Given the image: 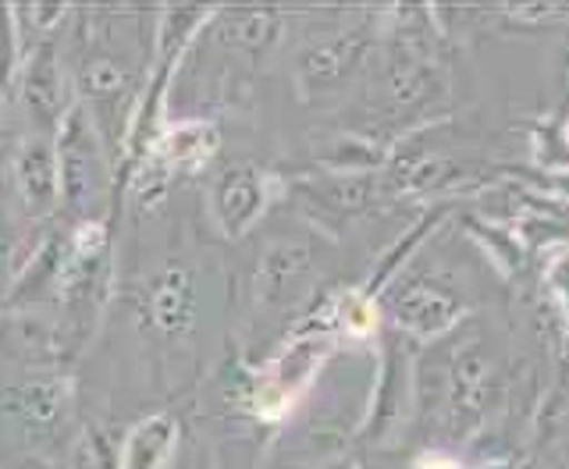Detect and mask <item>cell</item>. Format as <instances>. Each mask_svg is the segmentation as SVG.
Here are the masks:
<instances>
[{"label":"cell","instance_id":"9c48e42d","mask_svg":"<svg viewBox=\"0 0 569 469\" xmlns=\"http://www.w3.org/2000/svg\"><path fill=\"white\" fill-rule=\"evenodd\" d=\"M210 22H218V40L231 50L242 53H263L274 43L281 14L274 8H231V11H213Z\"/></svg>","mask_w":569,"mask_h":469},{"label":"cell","instance_id":"52a82bcc","mask_svg":"<svg viewBox=\"0 0 569 469\" xmlns=\"http://www.w3.org/2000/svg\"><path fill=\"white\" fill-rule=\"evenodd\" d=\"M22 89H26V107L32 111V118L58 129L61 118L68 114V103H64V79H61V64H58L53 43H40L29 53Z\"/></svg>","mask_w":569,"mask_h":469},{"label":"cell","instance_id":"5bb4252c","mask_svg":"<svg viewBox=\"0 0 569 469\" xmlns=\"http://www.w3.org/2000/svg\"><path fill=\"white\" fill-rule=\"evenodd\" d=\"M342 323L352 335H367L373 328V306L360 296H352L342 302Z\"/></svg>","mask_w":569,"mask_h":469},{"label":"cell","instance_id":"8fae6325","mask_svg":"<svg viewBox=\"0 0 569 469\" xmlns=\"http://www.w3.org/2000/svg\"><path fill=\"white\" fill-rule=\"evenodd\" d=\"M8 409L22 423L32 427H50L53 420H61V412L68 406V381H32L18 385L4 395Z\"/></svg>","mask_w":569,"mask_h":469},{"label":"cell","instance_id":"5b68a950","mask_svg":"<svg viewBox=\"0 0 569 469\" xmlns=\"http://www.w3.org/2000/svg\"><path fill=\"white\" fill-rule=\"evenodd\" d=\"M142 310L157 335L182 338L196 323V270L186 263H164L147 278Z\"/></svg>","mask_w":569,"mask_h":469},{"label":"cell","instance_id":"30bf717a","mask_svg":"<svg viewBox=\"0 0 569 469\" xmlns=\"http://www.w3.org/2000/svg\"><path fill=\"white\" fill-rule=\"evenodd\" d=\"M79 86L86 100L93 103V111H111V107H121L124 100L132 97L136 89V79L129 64L114 53H89L79 64Z\"/></svg>","mask_w":569,"mask_h":469},{"label":"cell","instance_id":"7c38bea8","mask_svg":"<svg viewBox=\"0 0 569 469\" xmlns=\"http://www.w3.org/2000/svg\"><path fill=\"white\" fill-rule=\"evenodd\" d=\"M302 249L274 242L271 249L263 252L260 270H257V299L260 302H281L284 299V285L292 281V275L302 270Z\"/></svg>","mask_w":569,"mask_h":469},{"label":"cell","instance_id":"ba28073f","mask_svg":"<svg viewBox=\"0 0 569 469\" xmlns=\"http://www.w3.org/2000/svg\"><path fill=\"white\" fill-rule=\"evenodd\" d=\"M178 441V420L157 412V417L139 420L121 445L118 469H164Z\"/></svg>","mask_w":569,"mask_h":469},{"label":"cell","instance_id":"4fadbf2b","mask_svg":"<svg viewBox=\"0 0 569 469\" xmlns=\"http://www.w3.org/2000/svg\"><path fill=\"white\" fill-rule=\"evenodd\" d=\"M18 68V32H14V14L0 8V89H8Z\"/></svg>","mask_w":569,"mask_h":469},{"label":"cell","instance_id":"8992f818","mask_svg":"<svg viewBox=\"0 0 569 469\" xmlns=\"http://www.w3.org/2000/svg\"><path fill=\"white\" fill-rule=\"evenodd\" d=\"M14 189L29 218H43L61 200L58 153L47 136H29L14 153Z\"/></svg>","mask_w":569,"mask_h":469},{"label":"cell","instance_id":"9a60e30c","mask_svg":"<svg viewBox=\"0 0 569 469\" xmlns=\"http://www.w3.org/2000/svg\"><path fill=\"white\" fill-rule=\"evenodd\" d=\"M423 469H459L452 459H441V456H435V459H427L423 462Z\"/></svg>","mask_w":569,"mask_h":469},{"label":"cell","instance_id":"7a4b0ae2","mask_svg":"<svg viewBox=\"0 0 569 469\" xmlns=\"http://www.w3.org/2000/svg\"><path fill=\"white\" fill-rule=\"evenodd\" d=\"M218 147H221V136H218V124L213 121L196 118V121L171 124L139 164V174H136L139 200H157V196L171 186L174 174L207 168V160L218 153Z\"/></svg>","mask_w":569,"mask_h":469},{"label":"cell","instance_id":"6da1fadb","mask_svg":"<svg viewBox=\"0 0 569 469\" xmlns=\"http://www.w3.org/2000/svg\"><path fill=\"white\" fill-rule=\"evenodd\" d=\"M53 153H58L61 200L82 218H93L107 200L111 174H107V157L97 136V118L86 107H68L58 124Z\"/></svg>","mask_w":569,"mask_h":469},{"label":"cell","instance_id":"277c9868","mask_svg":"<svg viewBox=\"0 0 569 469\" xmlns=\"http://www.w3.org/2000/svg\"><path fill=\"white\" fill-rule=\"evenodd\" d=\"M210 218L228 239H242V234L260 221L267 207V182L263 171L253 164H231L224 168L210 186Z\"/></svg>","mask_w":569,"mask_h":469},{"label":"cell","instance_id":"3957f363","mask_svg":"<svg viewBox=\"0 0 569 469\" xmlns=\"http://www.w3.org/2000/svg\"><path fill=\"white\" fill-rule=\"evenodd\" d=\"M325 352H328L325 341L307 338V341L289 346L271 367L263 370V377L257 381V391H253V409L263 420H278L292 409V402L302 395V388L313 381V373L320 367V359H325Z\"/></svg>","mask_w":569,"mask_h":469}]
</instances>
